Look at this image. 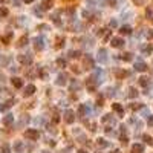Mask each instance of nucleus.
Masks as SVG:
<instances>
[{
  "mask_svg": "<svg viewBox=\"0 0 153 153\" xmlns=\"http://www.w3.org/2000/svg\"><path fill=\"white\" fill-rule=\"evenodd\" d=\"M25 136L28 138V139H32V141H37L40 138V132L38 130H35V129H28L25 132Z\"/></svg>",
  "mask_w": 153,
  "mask_h": 153,
  "instance_id": "obj_1",
  "label": "nucleus"
},
{
  "mask_svg": "<svg viewBox=\"0 0 153 153\" xmlns=\"http://www.w3.org/2000/svg\"><path fill=\"white\" fill-rule=\"evenodd\" d=\"M19 61L23 66H31L32 65V55L31 54H22V55H19Z\"/></svg>",
  "mask_w": 153,
  "mask_h": 153,
  "instance_id": "obj_2",
  "label": "nucleus"
},
{
  "mask_svg": "<svg viewBox=\"0 0 153 153\" xmlns=\"http://www.w3.org/2000/svg\"><path fill=\"white\" fill-rule=\"evenodd\" d=\"M83 66H84V69H94V67H95L94 58H92L91 55H86V57L83 58Z\"/></svg>",
  "mask_w": 153,
  "mask_h": 153,
  "instance_id": "obj_3",
  "label": "nucleus"
},
{
  "mask_svg": "<svg viewBox=\"0 0 153 153\" xmlns=\"http://www.w3.org/2000/svg\"><path fill=\"white\" fill-rule=\"evenodd\" d=\"M34 48L37 51H43L44 49V38L43 37H35L34 38Z\"/></svg>",
  "mask_w": 153,
  "mask_h": 153,
  "instance_id": "obj_4",
  "label": "nucleus"
},
{
  "mask_svg": "<svg viewBox=\"0 0 153 153\" xmlns=\"http://www.w3.org/2000/svg\"><path fill=\"white\" fill-rule=\"evenodd\" d=\"M98 84H100V83L96 81L95 77H92V78L87 80V89H89L91 92H95V91H96V86H98Z\"/></svg>",
  "mask_w": 153,
  "mask_h": 153,
  "instance_id": "obj_5",
  "label": "nucleus"
},
{
  "mask_svg": "<svg viewBox=\"0 0 153 153\" xmlns=\"http://www.w3.org/2000/svg\"><path fill=\"white\" fill-rule=\"evenodd\" d=\"M65 121H66L67 124H72V123L75 121V113H74V110L67 109V110L65 112Z\"/></svg>",
  "mask_w": 153,
  "mask_h": 153,
  "instance_id": "obj_6",
  "label": "nucleus"
},
{
  "mask_svg": "<svg viewBox=\"0 0 153 153\" xmlns=\"http://www.w3.org/2000/svg\"><path fill=\"white\" fill-rule=\"evenodd\" d=\"M135 70H138V72H146V70H147V65H146L142 60H138L136 63H135Z\"/></svg>",
  "mask_w": 153,
  "mask_h": 153,
  "instance_id": "obj_7",
  "label": "nucleus"
},
{
  "mask_svg": "<svg viewBox=\"0 0 153 153\" xmlns=\"http://www.w3.org/2000/svg\"><path fill=\"white\" fill-rule=\"evenodd\" d=\"M37 91V89H35V86L34 84H28L25 87V92H23V95L25 96H31V95H34V92Z\"/></svg>",
  "mask_w": 153,
  "mask_h": 153,
  "instance_id": "obj_8",
  "label": "nucleus"
},
{
  "mask_svg": "<svg viewBox=\"0 0 153 153\" xmlns=\"http://www.w3.org/2000/svg\"><path fill=\"white\" fill-rule=\"evenodd\" d=\"M110 44H112L113 48H121L123 44H124V40L120 38V37H113V38L110 40Z\"/></svg>",
  "mask_w": 153,
  "mask_h": 153,
  "instance_id": "obj_9",
  "label": "nucleus"
},
{
  "mask_svg": "<svg viewBox=\"0 0 153 153\" xmlns=\"http://www.w3.org/2000/svg\"><path fill=\"white\" fill-rule=\"evenodd\" d=\"M98 61L107 63V51L106 49H100V51H98Z\"/></svg>",
  "mask_w": 153,
  "mask_h": 153,
  "instance_id": "obj_10",
  "label": "nucleus"
},
{
  "mask_svg": "<svg viewBox=\"0 0 153 153\" xmlns=\"http://www.w3.org/2000/svg\"><path fill=\"white\" fill-rule=\"evenodd\" d=\"M58 86H65L66 83H67V75L66 74H60L58 77H57V81H55Z\"/></svg>",
  "mask_w": 153,
  "mask_h": 153,
  "instance_id": "obj_11",
  "label": "nucleus"
},
{
  "mask_svg": "<svg viewBox=\"0 0 153 153\" xmlns=\"http://www.w3.org/2000/svg\"><path fill=\"white\" fill-rule=\"evenodd\" d=\"M11 83H12V86H14L15 89H20V87L23 86L22 78H19V77H12V78H11Z\"/></svg>",
  "mask_w": 153,
  "mask_h": 153,
  "instance_id": "obj_12",
  "label": "nucleus"
},
{
  "mask_svg": "<svg viewBox=\"0 0 153 153\" xmlns=\"http://www.w3.org/2000/svg\"><path fill=\"white\" fill-rule=\"evenodd\" d=\"M14 123V116L11 115V113H8L6 116H3V120H2V124L3 125H11Z\"/></svg>",
  "mask_w": 153,
  "mask_h": 153,
  "instance_id": "obj_13",
  "label": "nucleus"
},
{
  "mask_svg": "<svg viewBox=\"0 0 153 153\" xmlns=\"http://www.w3.org/2000/svg\"><path fill=\"white\" fill-rule=\"evenodd\" d=\"M87 113H89L87 106H86V104H80V106H78V115H80V116H86Z\"/></svg>",
  "mask_w": 153,
  "mask_h": 153,
  "instance_id": "obj_14",
  "label": "nucleus"
},
{
  "mask_svg": "<svg viewBox=\"0 0 153 153\" xmlns=\"http://www.w3.org/2000/svg\"><path fill=\"white\" fill-rule=\"evenodd\" d=\"M52 6H54L52 0H43V2H41V9H43V11H48V9H51Z\"/></svg>",
  "mask_w": 153,
  "mask_h": 153,
  "instance_id": "obj_15",
  "label": "nucleus"
},
{
  "mask_svg": "<svg viewBox=\"0 0 153 153\" xmlns=\"http://www.w3.org/2000/svg\"><path fill=\"white\" fill-rule=\"evenodd\" d=\"M14 104V100H9V101H6V103H2L0 104V112H5V110H8L9 107Z\"/></svg>",
  "mask_w": 153,
  "mask_h": 153,
  "instance_id": "obj_16",
  "label": "nucleus"
},
{
  "mask_svg": "<svg viewBox=\"0 0 153 153\" xmlns=\"http://www.w3.org/2000/svg\"><path fill=\"white\" fill-rule=\"evenodd\" d=\"M132 153H144V146L142 144H135L132 147Z\"/></svg>",
  "mask_w": 153,
  "mask_h": 153,
  "instance_id": "obj_17",
  "label": "nucleus"
},
{
  "mask_svg": "<svg viewBox=\"0 0 153 153\" xmlns=\"http://www.w3.org/2000/svg\"><path fill=\"white\" fill-rule=\"evenodd\" d=\"M23 149H25V146H23V142H22V141H17V142L14 144V150H15L17 153H22V152H23Z\"/></svg>",
  "mask_w": 153,
  "mask_h": 153,
  "instance_id": "obj_18",
  "label": "nucleus"
},
{
  "mask_svg": "<svg viewBox=\"0 0 153 153\" xmlns=\"http://www.w3.org/2000/svg\"><path fill=\"white\" fill-rule=\"evenodd\" d=\"M28 44V35H23V37L19 40V43H17V48H23Z\"/></svg>",
  "mask_w": 153,
  "mask_h": 153,
  "instance_id": "obj_19",
  "label": "nucleus"
},
{
  "mask_svg": "<svg viewBox=\"0 0 153 153\" xmlns=\"http://www.w3.org/2000/svg\"><path fill=\"white\" fill-rule=\"evenodd\" d=\"M120 58H121L123 61H132V60H133V55H132L130 52H125V54H121Z\"/></svg>",
  "mask_w": 153,
  "mask_h": 153,
  "instance_id": "obj_20",
  "label": "nucleus"
},
{
  "mask_svg": "<svg viewBox=\"0 0 153 153\" xmlns=\"http://www.w3.org/2000/svg\"><path fill=\"white\" fill-rule=\"evenodd\" d=\"M149 84H150V78H147V77H141V78H139V86L147 87Z\"/></svg>",
  "mask_w": 153,
  "mask_h": 153,
  "instance_id": "obj_21",
  "label": "nucleus"
},
{
  "mask_svg": "<svg viewBox=\"0 0 153 153\" xmlns=\"http://www.w3.org/2000/svg\"><path fill=\"white\" fill-rule=\"evenodd\" d=\"M51 19L54 20V23H55L57 26H61V22H60V11H57L55 14H54V15L51 17Z\"/></svg>",
  "mask_w": 153,
  "mask_h": 153,
  "instance_id": "obj_22",
  "label": "nucleus"
},
{
  "mask_svg": "<svg viewBox=\"0 0 153 153\" xmlns=\"http://www.w3.org/2000/svg\"><path fill=\"white\" fill-rule=\"evenodd\" d=\"M120 32L123 35H130L132 34V28H130V26H123V28L120 29Z\"/></svg>",
  "mask_w": 153,
  "mask_h": 153,
  "instance_id": "obj_23",
  "label": "nucleus"
},
{
  "mask_svg": "<svg viewBox=\"0 0 153 153\" xmlns=\"http://www.w3.org/2000/svg\"><path fill=\"white\" fill-rule=\"evenodd\" d=\"M96 144H98V147H101V149H106V147H109V142H107L106 139H96Z\"/></svg>",
  "mask_w": 153,
  "mask_h": 153,
  "instance_id": "obj_24",
  "label": "nucleus"
},
{
  "mask_svg": "<svg viewBox=\"0 0 153 153\" xmlns=\"http://www.w3.org/2000/svg\"><path fill=\"white\" fill-rule=\"evenodd\" d=\"M11 38H12V32H8V34L5 35V37H2V41H3L5 44H8Z\"/></svg>",
  "mask_w": 153,
  "mask_h": 153,
  "instance_id": "obj_25",
  "label": "nucleus"
},
{
  "mask_svg": "<svg viewBox=\"0 0 153 153\" xmlns=\"http://www.w3.org/2000/svg\"><path fill=\"white\" fill-rule=\"evenodd\" d=\"M146 15L149 17V20L153 23V8H147V9H146Z\"/></svg>",
  "mask_w": 153,
  "mask_h": 153,
  "instance_id": "obj_26",
  "label": "nucleus"
},
{
  "mask_svg": "<svg viewBox=\"0 0 153 153\" xmlns=\"http://www.w3.org/2000/svg\"><path fill=\"white\" fill-rule=\"evenodd\" d=\"M129 96H130V98H136V96H138V91H136L135 87H130V89H129Z\"/></svg>",
  "mask_w": 153,
  "mask_h": 153,
  "instance_id": "obj_27",
  "label": "nucleus"
},
{
  "mask_svg": "<svg viewBox=\"0 0 153 153\" xmlns=\"http://www.w3.org/2000/svg\"><path fill=\"white\" fill-rule=\"evenodd\" d=\"M101 121H103V123H112V124H115V120H113V116H112V115H106Z\"/></svg>",
  "mask_w": 153,
  "mask_h": 153,
  "instance_id": "obj_28",
  "label": "nucleus"
},
{
  "mask_svg": "<svg viewBox=\"0 0 153 153\" xmlns=\"http://www.w3.org/2000/svg\"><path fill=\"white\" fill-rule=\"evenodd\" d=\"M112 107H113V110H116L120 115H123V107L118 104V103H115V104H112Z\"/></svg>",
  "mask_w": 153,
  "mask_h": 153,
  "instance_id": "obj_29",
  "label": "nucleus"
},
{
  "mask_svg": "<svg viewBox=\"0 0 153 153\" xmlns=\"http://www.w3.org/2000/svg\"><path fill=\"white\" fill-rule=\"evenodd\" d=\"M142 139H144V141H146L147 144H150V146L153 147V138H150V136H149V135H142Z\"/></svg>",
  "mask_w": 153,
  "mask_h": 153,
  "instance_id": "obj_30",
  "label": "nucleus"
},
{
  "mask_svg": "<svg viewBox=\"0 0 153 153\" xmlns=\"http://www.w3.org/2000/svg\"><path fill=\"white\" fill-rule=\"evenodd\" d=\"M8 14H9V11H8V8H5V6H2V8H0V17H6Z\"/></svg>",
  "mask_w": 153,
  "mask_h": 153,
  "instance_id": "obj_31",
  "label": "nucleus"
},
{
  "mask_svg": "<svg viewBox=\"0 0 153 153\" xmlns=\"http://www.w3.org/2000/svg\"><path fill=\"white\" fill-rule=\"evenodd\" d=\"M57 66L58 67H66V60L65 58H58L57 60Z\"/></svg>",
  "mask_w": 153,
  "mask_h": 153,
  "instance_id": "obj_32",
  "label": "nucleus"
},
{
  "mask_svg": "<svg viewBox=\"0 0 153 153\" xmlns=\"http://www.w3.org/2000/svg\"><path fill=\"white\" fill-rule=\"evenodd\" d=\"M70 89H72V91H74V89H77V91H78V89H81V83H80V81H72Z\"/></svg>",
  "mask_w": 153,
  "mask_h": 153,
  "instance_id": "obj_33",
  "label": "nucleus"
},
{
  "mask_svg": "<svg viewBox=\"0 0 153 153\" xmlns=\"http://www.w3.org/2000/svg\"><path fill=\"white\" fill-rule=\"evenodd\" d=\"M63 44H65V38L57 37V48H63Z\"/></svg>",
  "mask_w": 153,
  "mask_h": 153,
  "instance_id": "obj_34",
  "label": "nucleus"
},
{
  "mask_svg": "<svg viewBox=\"0 0 153 153\" xmlns=\"http://www.w3.org/2000/svg\"><path fill=\"white\" fill-rule=\"evenodd\" d=\"M2 153H11V147L8 144H3L2 146Z\"/></svg>",
  "mask_w": 153,
  "mask_h": 153,
  "instance_id": "obj_35",
  "label": "nucleus"
},
{
  "mask_svg": "<svg viewBox=\"0 0 153 153\" xmlns=\"http://www.w3.org/2000/svg\"><path fill=\"white\" fill-rule=\"evenodd\" d=\"M69 57H70V58H78V57H80V52H78V51H70V52H69Z\"/></svg>",
  "mask_w": 153,
  "mask_h": 153,
  "instance_id": "obj_36",
  "label": "nucleus"
},
{
  "mask_svg": "<svg viewBox=\"0 0 153 153\" xmlns=\"http://www.w3.org/2000/svg\"><path fill=\"white\" fill-rule=\"evenodd\" d=\"M8 61H9V57H0V65H8Z\"/></svg>",
  "mask_w": 153,
  "mask_h": 153,
  "instance_id": "obj_37",
  "label": "nucleus"
},
{
  "mask_svg": "<svg viewBox=\"0 0 153 153\" xmlns=\"http://www.w3.org/2000/svg\"><path fill=\"white\" fill-rule=\"evenodd\" d=\"M116 26H118V22L116 20H110L109 22V28H116Z\"/></svg>",
  "mask_w": 153,
  "mask_h": 153,
  "instance_id": "obj_38",
  "label": "nucleus"
},
{
  "mask_svg": "<svg viewBox=\"0 0 153 153\" xmlns=\"http://www.w3.org/2000/svg\"><path fill=\"white\" fill-rule=\"evenodd\" d=\"M107 32H109V31H107ZM107 32H106V29H98V35H100V37H101V35H104V37H106V35H107Z\"/></svg>",
  "mask_w": 153,
  "mask_h": 153,
  "instance_id": "obj_39",
  "label": "nucleus"
},
{
  "mask_svg": "<svg viewBox=\"0 0 153 153\" xmlns=\"http://www.w3.org/2000/svg\"><path fill=\"white\" fill-rule=\"evenodd\" d=\"M40 29H41V31H48L49 26H48V25H38V31H40Z\"/></svg>",
  "mask_w": 153,
  "mask_h": 153,
  "instance_id": "obj_40",
  "label": "nucleus"
},
{
  "mask_svg": "<svg viewBox=\"0 0 153 153\" xmlns=\"http://www.w3.org/2000/svg\"><path fill=\"white\" fill-rule=\"evenodd\" d=\"M120 139H121V142H123V144H127V142H129V138H127V136H124V135H121V138H120Z\"/></svg>",
  "mask_w": 153,
  "mask_h": 153,
  "instance_id": "obj_41",
  "label": "nucleus"
},
{
  "mask_svg": "<svg viewBox=\"0 0 153 153\" xmlns=\"http://www.w3.org/2000/svg\"><path fill=\"white\" fill-rule=\"evenodd\" d=\"M144 52H146V54H150V52H153V44H152V46H147L146 49H144Z\"/></svg>",
  "mask_w": 153,
  "mask_h": 153,
  "instance_id": "obj_42",
  "label": "nucleus"
},
{
  "mask_svg": "<svg viewBox=\"0 0 153 153\" xmlns=\"http://www.w3.org/2000/svg\"><path fill=\"white\" fill-rule=\"evenodd\" d=\"M141 107H142L141 104H132V109H133V110H136V109H141Z\"/></svg>",
  "mask_w": 153,
  "mask_h": 153,
  "instance_id": "obj_43",
  "label": "nucleus"
},
{
  "mask_svg": "<svg viewBox=\"0 0 153 153\" xmlns=\"http://www.w3.org/2000/svg\"><path fill=\"white\" fill-rule=\"evenodd\" d=\"M96 106H103V98H101V96H98V100H96Z\"/></svg>",
  "mask_w": 153,
  "mask_h": 153,
  "instance_id": "obj_44",
  "label": "nucleus"
},
{
  "mask_svg": "<svg viewBox=\"0 0 153 153\" xmlns=\"http://www.w3.org/2000/svg\"><path fill=\"white\" fill-rule=\"evenodd\" d=\"M147 35H149V38H153V29H150V31L147 32Z\"/></svg>",
  "mask_w": 153,
  "mask_h": 153,
  "instance_id": "obj_45",
  "label": "nucleus"
},
{
  "mask_svg": "<svg viewBox=\"0 0 153 153\" xmlns=\"http://www.w3.org/2000/svg\"><path fill=\"white\" fill-rule=\"evenodd\" d=\"M149 125H153V116H152V118H149Z\"/></svg>",
  "mask_w": 153,
  "mask_h": 153,
  "instance_id": "obj_46",
  "label": "nucleus"
},
{
  "mask_svg": "<svg viewBox=\"0 0 153 153\" xmlns=\"http://www.w3.org/2000/svg\"><path fill=\"white\" fill-rule=\"evenodd\" d=\"M23 2H25V3H32L34 0H23Z\"/></svg>",
  "mask_w": 153,
  "mask_h": 153,
  "instance_id": "obj_47",
  "label": "nucleus"
},
{
  "mask_svg": "<svg viewBox=\"0 0 153 153\" xmlns=\"http://www.w3.org/2000/svg\"><path fill=\"white\" fill-rule=\"evenodd\" d=\"M112 153H121V152H120V150H118V149H116V150H113V152H112Z\"/></svg>",
  "mask_w": 153,
  "mask_h": 153,
  "instance_id": "obj_48",
  "label": "nucleus"
},
{
  "mask_svg": "<svg viewBox=\"0 0 153 153\" xmlns=\"http://www.w3.org/2000/svg\"><path fill=\"white\" fill-rule=\"evenodd\" d=\"M78 153H87V152H86V150H80Z\"/></svg>",
  "mask_w": 153,
  "mask_h": 153,
  "instance_id": "obj_49",
  "label": "nucleus"
},
{
  "mask_svg": "<svg viewBox=\"0 0 153 153\" xmlns=\"http://www.w3.org/2000/svg\"><path fill=\"white\" fill-rule=\"evenodd\" d=\"M43 153H49V152H43Z\"/></svg>",
  "mask_w": 153,
  "mask_h": 153,
  "instance_id": "obj_50",
  "label": "nucleus"
}]
</instances>
